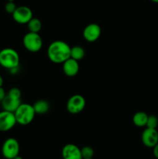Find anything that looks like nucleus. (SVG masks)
<instances>
[{
  "label": "nucleus",
  "mask_w": 158,
  "mask_h": 159,
  "mask_svg": "<svg viewBox=\"0 0 158 159\" xmlns=\"http://www.w3.org/2000/svg\"><path fill=\"white\" fill-rule=\"evenodd\" d=\"M12 15L13 20L20 24H27L28 22L33 17V11L30 8L26 6H17Z\"/></svg>",
  "instance_id": "nucleus-7"
},
{
  "label": "nucleus",
  "mask_w": 158,
  "mask_h": 159,
  "mask_svg": "<svg viewBox=\"0 0 158 159\" xmlns=\"http://www.w3.org/2000/svg\"><path fill=\"white\" fill-rule=\"evenodd\" d=\"M6 94H7V93H6V91H5L4 89L2 88V86L0 87V102H2V101L5 99V97L6 96Z\"/></svg>",
  "instance_id": "nucleus-22"
},
{
  "label": "nucleus",
  "mask_w": 158,
  "mask_h": 159,
  "mask_svg": "<svg viewBox=\"0 0 158 159\" xmlns=\"http://www.w3.org/2000/svg\"><path fill=\"white\" fill-rule=\"evenodd\" d=\"M17 124L26 126L32 123L34 120L36 113L33 105L28 103H21L17 110L14 112Z\"/></svg>",
  "instance_id": "nucleus-3"
},
{
  "label": "nucleus",
  "mask_w": 158,
  "mask_h": 159,
  "mask_svg": "<svg viewBox=\"0 0 158 159\" xmlns=\"http://www.w3.org/2000/svg\"><path fill=\"white\" fill-rule=\"evenodd\" d=\"M3 82H4V81H3V78L2 77V75H0V87L2 86Z\"/></svg>",
  "instance_id": "nucleus-24"
},
{
  "label": "nucleus",
  "mask_w": 158,
  "mask_h": 159,
  "mask_svg": "<svg viewBox=\"0 0 158 159\" xmlns=\"http://www.w3.org/2000/svg\"><path fill=\"white\" fill-rule=\"evenodd\" d=\"M7 96L12 98V99H21L22 93L20 89L16 88V87H13V88L10 89L9 90V92L7 93Z\"/></svg>",
  "instance_id": "nucleus-20"
},
{
  "label": "nucleus",
  "mask_w": 158,
  "mask_h": 159,
  "mask_svg": "<svg viewBox=\"0 0 158 159\" xmlns=\"http://www.w3.org/2000/svg\"><path fill=\"white\" fill-rule=\"evenodd\" d=\"M47 57L55 64H63L71 57V47L63 40H54L47 48Z\"/></svg>",
  "instance_id": "nucleus-1"
},
{
  "label": "nucleus",
  "mask_w": 158,
  "mask_h": 159,
  "mask_svg": "<svg viewBox=\"0 0 158 159\" xmlns=\"http://www.w3.org/2000/svg\"><path fill=\"white\" fill-rule=\"evenodd\" d=\"M24 48L29 52H38L43 47V40L39 33L28 32L23 39Z\"/></svg>",
  "instance_id": "nucleus-4"
},
{
  "label": "nucleus",
  "mask_w": 158,
  "mask_h": 159,
  "mask_svg": "<svg viewBox=\"0 0 158 159\" xmlns=\"http://www.w3.org/2000/svg\"><path fill=\"white\" fill-rule=\"evenodd\" d=\"M20 55L15 50L6 48L0 51V65L9 70H14L20 65Z\"/></svg>",
  "instance_id": "nucleus-2"
},
{
  "label": "nucleus",
  "mask_w": 158,
  "mask_h": 159,
  "mask_svg": "<svg viewBox=\"0 0 158 159\" xmlns=\"http://www.w3.org/2000/svg\"><path fill=\"white\" fill-rule=\"evenodd\" d=\"M17 124L14 113L2 110L0 112V131L6 132L10 130Z\"/></svg>",
  "instance_id": "nucleus-8"
},
{
  "label": "nucleus",
  "mask_w": 158,
  "mask_h": 159,
  "mask_svg": "<svg viewBox=\"0 0 158 159\" xmlns=\"http://www.w3.org/2000/svg\"><path fill=\"white\" fill-rule=\"evenodd\" d=\"M63 71L65 75L74 77L79 71V63L74 59L68 58L63 63Z\"/></svg>",
  "instance_id": "nucleus-12"
},
{
  "label": "nucleus",
  "mask_w": 158,
  "mask_h": 159,
  "mask_svg": "<svg viewBox=\"0 0 158 159\" xmlns=\"http://www.w3.org/2000/svg\"><path fill=\"white\" fill-rule=\"evenodd\" d=\"M9 1H13V0H9Z\"/></svg>",
  "instance_id": "nucleus-28"
},
{
  "label": "nucleus",
  "mask_w": 158,
  "mask_h": 159,
  "mask_svg": "<svg viewBox=\"0 0 158 159\" xmlns=\"http://www.w3.org/2000/svg\"><path fill=\"white\" fill-rule=\"evenodd\" d=\"M158 126V118L155 115H149L146 127L156 129Z\"/></svg>",
  "instance_id": "nucleus-19"
},
{
  "label": "nucleus",
  "mask_w": 158,
  "mask_h": 159,
  "mask_svg": "<svg viewBox=\"0 0 158 159\" xmlns=\"http://www.w3.org/2000/svg\"><path fill=\"white\" fill-rule=\"evenodd\" d=\"M151 2H153L154 3H158V0H150Z\"/></svg>",
  "instance_id": "nucleus-26"
},
{
  "label": "nucleus",
  "mask_w": 158,
  "mask_h": 159,
  "mask_svg": "<svg viewBox=\"0 0 158 159\" xmlns=\"http://www.w3.org/2000/svg\"><path fill=\"white\" fill-rule=\"evenodd\" d=\"M148 116L149 115H147V113H146L145 112H136L133 116V124L138 127H146L147 126Z\"/></svg>",
  "instance_id": "nucleus-14"
},
{
  "label": "nucleus",
  "mask_w": 158,
  "mask_h": 159,
  "mask_svg": "<svg viewBox=\"0 0 158 159\" xmlns=\"http://www.w3.org/2000/svg\"><path fill=\"white\" fill-rule=\"evenodd\" d=\"M141 141L144 146L153 148L158 143V130L154 128L147 127L141 134Z\"/></svg>",
  "instance_id": "nucleus-9"
},
{
  "label": "nucleus",
  "mask_w": 158,
  "mask_h": 159,
  "mask_svg": "<svg viewBox=\"0 0 158 159\" xmlns=\"http://www.w3.org/2000/svg\"><path fill=\"white\" fill-rule=\"evenodd\" d=\"M13 159H23V158H22L21 156H20V155H17L16 157H15Z\"/></svg>",
  "instance_id": "nucleus-25"
},
{
  "label": "nucleus",
  "mask_w": 158,
  "mask_h": 159,
  "mask_svg": "<svg viewBox=\"0 0 158 159\" xmlns=\"http://www.w3.org/2000/svg\"><path fill=\"white\" fill-rule=\"evenodd\" d=\"M86 106V101L81 95L76 94L68 99L67 102V110L71 114H77L84 110Z\"/></svg>",
  "instance_id": "nucleus-6"
},
{
  "label": "nucleus",
  "mask_w": 158,
  "mask_h": 159,
  "mask_svg": "<svg viewBox=\"0 0 158 159\" xmlns=\"http://www.w3.org/2000/svg\"><path fill=\"white\" fill-rule=\"evenodd\" d=\"M36 114H45L50 110V103L44 99H40L33 105Z\"/></svg>",
  "instance_id": "nucleus-15"
},
{
  "label": "nucleus",
  "mask_w": 158,
  "mask_h": 159,
  "mask_svg": "<svg viewBox=\"0 0 158 159\" xmlns=\"http://www.w3.org/2000/svg\"><path fill=\"white\" fill-rule=\"evenodd\" d=\"M85 56V51L82 47L74 46L71 48V57L74 60L79 61L82 60Z\"/></svg>",
  "instance_id": "nucleus-16"
},
{
  "label": "nucleus",
  "mask_w": 158,
  "mask_h": 159,
  "mask_svg": "<svg viewBox=\"0 0 158 159\" xmlns=\"http://www.w3.org/2000/svg\"><path fill=\"white\" fill-rule=\"evenodd\" d=\"M1 102L3 110L12 112V113H14L17 110L19 106L22 103L21 99H12V98L8 96L7 94H6V96L5 97V99Z\"/></svg>",
  "instance_id": "nucleus-13"
},
{
  "label": "nucleus",
  "mask_w": 158,
  "mask_h": 159,
  "mask_svg": "<svg viewBox=\"0 0 158 159\" xmlns=\"http://www.w3.org/2000/svg\"><path fill=\"white\" fill-rule=\"evenodd\" d=\"M82 159H93V158H82Z\"/></svg>",
  "instance_id": "nucleus-27"
},
{
  "label": "nucleus",
  "mask_w": 158,
  "mask_h": 159,
  "mask_svg": "<svg viewBox=\"0 0 158 159\" xmlns=\"http://www.w3.org/2000/svg\"><path fill=\"white\" fill-rule=\"evenodd\" d=\"M20 144L16 139L9 138L4 141L2 147V154L6 159H13L20 153Z\"/></svg>",
  "instance_id": "nucleus-5"
},
{
  "label": "nucleus",
  "mask_w": 158,
  "mask_h": 159,
  "mask_svg": "<svg viewBox=\"0 0 158 159\" xmlns=\"http://www.w3.org/2000/svg\"><path fill=\"white\" fill-rule=\"evenodd\" d=\"M153 154L156 159H158V143L153 148Z\"/></svg>",
  "instance_id": "nucleus-23"
},
{
  "label": "nucleus",
  "mask_w": 158,
  "mask_h": 159,
  "mask_svg": "<svg viewBox=\"0 0 158 159\" xmlns=\"http://www.w3.org/2000/svg\"><path fill=\"white\" fill-rule=\"evenodd\" d=\"M26 25L29 32L39 33L42 28V22L40 21V19L36 17H33Z\"/></svg>",
  "instance_id": "nucleus-17"
},
{
  "label": "nucleus",
  "mask_w": 158,
  "mask_h": 159,
  "mask_svg": "<svg viewBox=\"0 0 158 159\" xmlns=\"http://www.w3.org/2000/svg\"><path fill=\"white\" fill-rule=\"evenodd\" d=\"M82 158H91L94 156V149L90 146H85L81 149Z\"/></svg>",
  "instance_id": "nucleus-18"
},
{
  "label": "nucleus",
  "mask_w": 158,
  "mask_h": 159,
  "mask_svg": "<svg viewBox=\"0 0 158 159\" xmlns=\"http://www.w3.org/2000/svg\"><path fill=\"white\" fill-rule=\"evenodd\" d=\"M17 8L16 5L14 2L13 1H8L7 2L5 5V10L6 12L9 14H12L14 12V11L15 10V9Z\"/></svg>",
  "instance_id": "nucleus-21"
},
{
  "label": "nucleus",
  "mask_w": 158,
  "mask_h": 159,
  "mask_svg": "<svg viewBox=\"0 0 158 159\" xmlns=\"http://www.w3.org/2000/svg\"><path fill=\"white\" fill-rule=\"evenodd\" d=\"M101 34H102V30L99 24L90 23L85 27L82 35L85 40L91 43L96 41L100 37Z\"/></svg>",
  "instance_id": "nucleus-10"
},
{
  "label": "nucleus",
  "mask_w": 158,
  "mask_h": 159,
  "mask_svg": "<svg viewBox=\"0 0 158 159\" xmlns=\"http://www.w3.org/2000/svg\"><path fill=\"white\" fill-rule=\"evenodd\" d=\"M63 159H82L81 148L74 144H67L61 151Z\"/></svg>",
  "instance_id": "nucleus-11"
}]
</instances>
